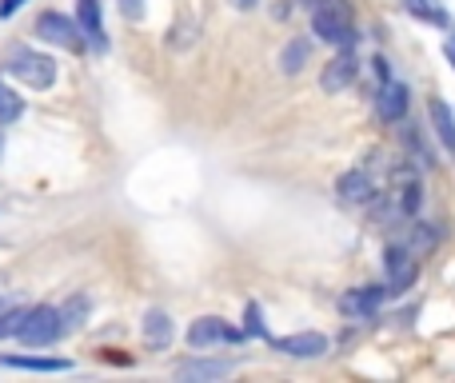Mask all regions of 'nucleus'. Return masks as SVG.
I'll return each instance as SVG.
<instances>
[{"label": "nucleus", "mask_w": 455, "mask_h": 383, "mask_svg": "<svg viewBox=\"0 0 455 383\" xmlns=\"http://www.w3.org/2000/svg\"><path fill=\"white\" fill-rule=\"evenodd\" d=\"M20 116H24V96H16L8 84H0V128L16 124Z\"/></svg>", "instance_id": "nucleus-18"}, {"label": "nucleus", "mask_w": 455, "mask_h": 383, "mask_svg": "<svg viewBox=\"0 0 455 383\" xmlns=\"http://www.w3.org/2000/svg\"><path fill=\"white\" fill-rule=\"evenodd\" d=\"M384 267H387V296H403V291H411V283L419 280V267H416V259H411L408 243H387Z\"/></svg>", "instance_id": "nucleus-5"}, {"label": "nucleus", "mask_w": 455, "mask_h": 383, "mask_svg": "<svg viewBox=\"0 0 455 383\" xmlns=\"http://www.w3.org/2000/svg\"><path fill=\"white\" fill-rule=\"evenodd\" d=\"M232 4H235V8H251V4H256V0H232Z\"/></svg>", "instance_id": "nucleus-26"}, {"label": "nucleus", "mask_w": 455, "mask_h": 383, "mask_svg": "<svg viewBox=\"0 0 455 383\" xmlns=\"http://www.w3.org/2000/svg\"><path fill=\"white\" fill-rule=\"evenodd\" d=\"M36 36L48 40V44L68 48V52H84V44H88L84 32H80V24L64 12H40L36 16Z\"/></svg>", "instance_id": "nucleus-4"}, {"label": "nucleus", "mask_w": 455, "mask_h": 383, "mask_svg": "<svg viewBox=\"0 0 455 383\" xmlns=\"http://www.w3.org/2000/svg\"><path fill=\"white\" fill-rule=\"evenodd\" d=\"M355 76H360V60H355V52L352 48H339V56H331V64L320 72V88L328 96H339L355 84Z\"/></svg>", "instance_id": "nucleus-6"}, {"label": "nucleus", "mask_w": 455, "mask_h": 383, "mask_svg": "<svg viewBox=\"0 0 455 383\" xmlns=\"http://www.w3.org/2000/svg\"><path fill=\"white\" fill-rule=\"evenodd\" d=\"M312 32L323 44L352 48L355 44V16L347 0H312Z\"/></svg>", "instance_id": "nucleus-1"}, {"label": "nucleus", "mask_w": 455, "mask_h": 383, "mask_svg": "<svg viewBox=\"0 0 455 383\" xmlns=\"http://www.w3.org/2000/svg\"><path fill=\"white\" fill-rule=\"evenodd\" d=\"M4 368L12 371H44V376H56V371H68V360H44V355H4Z\"/></svg>", "instance_id": "nucleus-14"}, {"label": "nucleus", "mask_w": 455, "mask_h": 383, "mask_svg": "<svg viewBox=\"0 0 455 383\" xmlns=\"http://www.w3.org/2000/svg\"><path fill=\"white\" fill-rule=\"evenodd\" d=\"M408 104H411V92L403 80H387L379 84V96H376V112L384 124H403L408 120Z\"/></svg>", "instance_id": "nucleus-8"}, {"label": "nucleus", "mask_w": 455, "mask_h": 383, "mask_svg": "<svg viewBox=\"0 0 455 383\" xmlns=\"http://www.w3.org/2000/svg\"><path fill=\"white\" fill-rule=\"evenodd\" d=\"M0 156H4V132H0Z\"/></svg>", "instance_id": "nucleus-27"}, {"label": "nucleus", "mask_w": 455, "mask_h": 383, "mask_svg": "<svg viewBox=\"0 0 455 383\" xmlns=\"http://www.w3.org/2000/svg\"><path fill=\"white\" fill-rule=\"evenodd\" d=\"M84 312H88V299H84V296H72L68 304L60 307V320H64V336H68V331H76L80 323H84Z\"/></svg>", "instance_id": "nucleus-20"}, {"label": "nucleus", "mask_w": 455, "mask_h": 383, "mask_svg": "<svg viewBox=\"0 0 455 383\" xmlns=\"http://www.w3.org/2000/svg\"><path fill=\"white\" fill-rule=\"evenodd\" d=\"M8 72H12L24 88H32V92H44V88L56 84V60L44 52H32V48H16V52L8 56Z\"/></svg>", "instance_id": "nucleus-2"}, {"label": "nucleus", "mask_w": 455, "mask_h": 383, "mask_svg": "<svg viewBox=\"0 0 455 383\" xmlns=\"http://www.w3.org/2000/svg\"><path fill=\"white\" fill-rule=\"evenodd\" d=\"M76 24H80L84 40L96 48V52H104V48H108V36H104V12H100V0H80V4H76Z\"/></svg>", "instance_id": "nucleus-11"}, {"label": "nucleus", "mask_w": 455, "mask_h": 383, "mask_svg": "<svg viewBox=\"0 0 455 383\" xmlns=\"http://www.w3.org/2000/svg\"><path fill=\"white\" fill-rule=\"evenodd\" d=\"M235 339H240V331L228 328L220 315H200L188 328V347H196V352H204L212 344H235Z\"/></svg>", "instance_id": "nucleus-9"}, {"label": "nucleus", "mask_w": 455, "mask_h": 383, "mask_svg": "<svg viewBox=\"0 0 455 383\" xmlns=\"http://www.w3.org/2000/svg\"><path fill=\"white\" fill-rule=\"evenodd\" d=\"M336 192H339V200H347V203H368V200H376V184H371V176L363 172V168H352V172H344L336 180Z\"/></svg>", "instance_id": "nucleus-13"}, {"label": "nucleus", "mask_w": 455, "mask_h": 383, "mask_svg": "<svg viewBox=\"0 0 455 383\" xmlns=\"http://www.w3.org/2000/svg\"><path fill=\"white\" fill-rule=\"evenodd\" d=\"M307 56H312V40H304V36L288 40V44H283V52H280V68L288 72V76H296V72H304Z\"/></svg>", "instance_id": "nucleus-17"}, {"label": "nucleus", "mask_w": 455, "mask_h": 383, "mask_svg": "<svg viewBox=\"0 0 455 383\" xmlns=\"http://www.w3.org/2000/svg\"><path fill=\"white\" fill-rule=\"evenodd\" d=\"M427 116H432V132L440 136L443 152H448V156H455V112L448 108V100L432 96V100H427Z\"/></svg>", "instance_id": "nucleus-12"}, {"label": "nucleus", "mask_w": 455, "mask_h": 383, "mask_svg": "<svg viewBox=\"0 0 455 383\" xmlns=\"http://www.w3.org/2000/svg\"><path fill=\"white\" fill-rule=\"evenodd\" d=\"M228 371H232L228 360H184L180 368H176V376L180 379H224Z\"/></svg>", "instance_id": "nucleus-15"}, {"label": "nucleus", "mask_w": 455, "mask_h": 383, "mask_svg": "<svg viewBox=\"0 0 455 383\" xmlns=\"http://www.w3.org/2000/svg\"><path fill=\"white\" fill-rule=\"evenodd\" d=\"M371 72H376L379 84H387V80H392V64H387L384 56H376V60H371Z\"/></svg>", "instance_id": "nucleus-24"}, {"label": "nucleus", "mask_w": 455, "mask_h": 383, "mask_svg": "<svg viewBox=\"0 0 455 383\" xmlns=\"http://www.w3.org/2000/svg\"><path fill=\"white\" fill-rule=\"evenodd\" d=\"M20 4H28V0H0V16H4V20H8V16H12Z\"/></svg>", "instance_id": "nucleus-25"}, {"label": "nucleus", "mask_w": 455, "mask_h": 383, "mask_svg": "<svg viewBox=\"0 0 455 383\" xmlns=\"http://www.w3.org/2000/svg\"><path fill=\"white\" fill-rule=\"evenodd\" d=\"M435 243H440V232H435V227H427L424 219H419L416 232H411V248H416V251H432Z\"/></svg>", "instance_id": "nucleus-23"}, {"label": "nucleus", "mask_w": 455, "mask_h": 383, "mask_svg": "<svg viewBox=\"0 0 455 383\" xmlns=\"http://www.w3.org/2000/svg\"><path fill=\"white\" fill-rule=\"evenodd\" d=\"M24 320H28V307H4V312H0V339L20 336Z\"/></svg>", "instance_id": "nucleus-21"}, {"label": "nucleus", "mask_w": 455, "mask_h": 383, "mask_svg": "<svg viewBox=\"0 0 455 383\" xmlns=\"http://www.w3.org/2000/svg\"><path fill=\"white\" fill-rule=\"evenodd\" d=\"M403 8H408L416 20H424V24H448V12H443L435 0H403Z\"/></svg>", "instance_id": "nucleus-19"}, {"label": "nucleus", "mask_w": 455, "mask_h": 383, "mask_svg": "<svg viewBox=\"0 0 455 383\" xmlns=\"http://www.w3.org/2000/svg\"><path fill=\"white\" fill-rule=\"evenodd\" d=\"M144 339H148V347H168L172 344V320H168V312L152 307V312L144 315Z\"/></svg>", "instance_id": "nucleus-16"}, {"label": "nucleus", "mask_w": 455, "mask_h": 383, "mask_svg": "<svg viewBox=\"0 0 455 383\" xmlns=\"http://www.w3.org/2000/svg\"><path fill=\"white\" fill-rule=\"evenodd\" d=\"M272 347L291 355V360H320V355L328 352V336H323V331H296V336L272 339Z\"/></svg>", "instance_id": "nucleus-10"}, {"label": "nucleus", "mask_w": 455, "mask_h": 383, "mask_svg": "<svg viewBox=\"0 0 455 383\" xmlns=\"http://www.w3.org/2000/svg\"><path fill=\"white\" fill-rule=\"evenodd\" d=\"M243 336H251V339H267L264 312H259V304H248V307H243Z\"/></svg>", "instance_id": "nucleus-22"}, {"label": "nucleus", "mask_w": 455, "mask_h": 383, "mask_svg": "<svg viewBox=\"0 0 455 383\" xmlns=\"http://www.w3.org/2000/svg\"><path fill=\"white\" fill-rule=\"evenodd\" d=\"M384 299H387V288H379V283H363V288L344 291L339 312H344L347 320H371V315L379 312V304H384Z\"/></svg>", "instance_id": "nucleus-7"}, {"label": "nucleus", "mask_w": 455, "mask_h": 383, "mask_svg": "<svg viewBox=\"0 0 455 383\" xmlns=\"http://www.w3.org/2000/svg\"><path fill=\"white\" fill-rule=\"evenodd\" d=\"M0 312H4V296H0Z\"/></svg>", "instance_id": "nucleus-28"}, {"label": "nucleus", "mask_w": 455, "mask_h": 383, "mask_svg": "<svg viewBox=\"0 0 455 383\" xmlns=\"http://www.w3.org/2000/svg\"><path fill=\"white\" fill-rule=\"evenodd\" d=\"M64 336V320H60V307L52 304H40V307H28V320L20 328V344L24 347H48Z\"/></svg>", "instance_id": "nucleus-3"}, {"label": "nucleus", "mask_w": 455, "mask_h": 383, "mask_svg": "<svg viewBox=\"0 0 455 383\" xmlns=\"http://www.w3.org/2000/svg\"><path fill=\"white\" fill-rule=\"evenodd\" d=\"M307 4H312V0H307Z\"/></svg>", "instance_id": "nucleus-29"}]
</instances>
